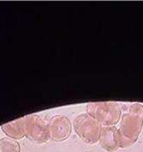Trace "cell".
Segmentation results:
<instances>
[{
    "label": "cell",
    "instance_id": "6da1fadb",
    "mask_svg": "<svg viewBox=\"0 0 143 152\" xmlns=\"http://www.w3.org/2000/svg\"><path fill=\"white\" fill-rule=\"evenodd\" d=\"M143 128V118L130 113H124L120 128L118 129V140L120 148L125 149L131 147L137 141Z\"/></svg>",
    "mask_w": 143,
    "mask_h": 152
},
{
    "label": "cell",
    "instance_id": "7a4b0ae2",
    "mask_svg": "<svg viewBox=\"0 0 143 152\" xmlns=\"http://www.w3.org/2000/svg\"><path fill=\"white\" fill-rule=\"evenodd\" d=\"M87 113L104 127H112L120 120L121 108L117 102H91L87 105Z\"/></svg>",
    "mask_w": 143,
    "mask_h": 152
},
{
    "label": "cell",
    "instance_id": "3957f363",
    "mask_svg": "<svg viewBox=\"0 0 143 152\" xmlns=\"http://www.w3.org/2000/svg\"><path fill=\"white\" fill-rule=\"evenodd\" d=\"M74 129L77 134L83 142L89 144H95L99 142L103 127L86 113L79 114L75 118Z\"/></svg>",
    "mask_w": 143,
    "mask_h": 152
},
{
    "label": "cell",
    "instance_id": "277c9868",
    "mask_svg": "<svg viewBox=\"0 0 143 152\" xmlns=\"http://www.w3.org/2000/svg\"><path fill=\"white\" fill-rule=\"evenodd\" d=\"M26 136L33 142L41 144L47 142L50 138L48 124H47L37 114L24 117Z\"/></svg>",
    "mask_w": 143,
    "mask_h": 152
},
{
    "label": "cell",
    "instance_id": "5b68a950",
    "mask_svg": "<svg viewBox=\"0 0 143 152\" xmlns=\"http://www.w3.org/2000/svg\"><path fill=\"white\" fill-rule=\"evenodd\" d=\"M51 138L55 142L66 140L71 134V123L64 115H55L48 123Z\"/></svg>",
    "mask_w": 143,
    "mask_h": 152
},
{
    "label": "cell",
    "instance_id": "8992f818",
    "mask_svg": "<svg viewBox=\"0 0 143 152\" xmlns=\"http://www.w3.org/2000/svg\"><path fill=\"white\" fill-rule=\"evenodd\" d=\"M99 143L105 151H117L120 149L118 140V129L115 126L104 127L101 132Z\"/></svg>",
    "mask_w": 143,
    "mask_h": 152
},
{
    "label": "cell",
    "instance_id": "52a82bcc",
    "mask_svg": "<svg viewBox=\"0 0 143 152\" xmlns=\"http://www.w3.org/2000/svg\"><path fill=\"white\" fill-rule=\"evenodd\" d=\"M3 132L7 134L8 137L12 139H21L26 136L25 134V119L20 118L13 121L5 123L1 126Z\"/></svg>",
    "mask_w": 143,
    "mask_h": 152
},
{
    "label": "cell",
    "instance_id": "ba28073f",
    "mask_svg": "<svg viewBox=\"0 0 143 152\" xmlns=\"http://www.w3.org/2000/svg\"><path fill=\"white\" fill-rule=\"evenodd\" d=\"M0 152H20V143L11 137L0 139Z\"/></svg>",
    "mask_w": 143,
    "mask_h": 152
},
{
    "label": "cell",
    "instance_id": "9c48e42d",
    "mask_svg": "<svg viewBox=\"0 0 143 152\" xmlns=\"http://www.w3.org/2000/svg\"><path fill=\"white\" fill-rule=\"evenodd\" d=\"M128 113L138 115L140 117L143 118V105L140 103H134L133 105H131V107H129Z\"/></svg>",
    "mask_w": 143,
    "mask_h": 152
}]
</instances>
